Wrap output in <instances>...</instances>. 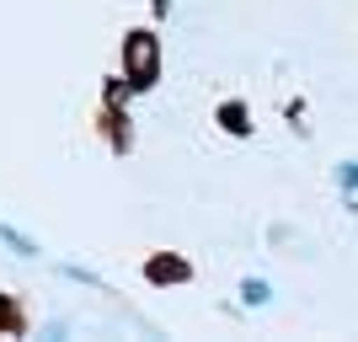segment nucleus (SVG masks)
Returning a JSON list of instances; mask_svg holds the SVG:
<instances>
[{
	"mask_svg": "<svg viewBox=\"0 0 358 342\" xmlns=\"http://www.w3.org/2000/svg\"><path fill=\"white\" fill-rule=\"evenodd\" d=\"M155 75H161V38L155 32H129L123 38V80L134 91L155 86Z\"/></svg>",
	"mask_w": 358,
	"mask_h": 342,
	"instance_id": "nucleus-1",
	"label": "nucleus"
},
{
	"mask_svg": "<svg viewBox=\"0 0 358 342\" xmlns=\"http://www.w3.org/2000/svg\"><path fill=\"white\" fill-rule=\"evenodd\" d=\"M268 299H273L268 278H246V283H241V305H268Z\"/></svg>",
	"mask_w": 358,
	"mask_h": 342,
	"instance_id": "nucleus-2",
	"label": "nucleus"
},
{
	"mask_svg": "<svg viewBox=\"0 0 358 342\" xmlns=\"http://www.w3.org/2000/svg\"><path fill=\"white\" fill-rule=\"evenodd\" d=\"M220 118H224V129H230V134H246V129H252V123H246V113H241V102H224Z\"/></svg>",
	"mask_w": 358,
	"mask_h": 342,
	"instance_id": "nucleus-3",
	"label": "nucleus"
},
{
	"mask_svg": "<svg viewBox=\"0 0 358 342\" xmlns=\"http://www.w3.org/2000/svg\"><path fill=\"white\" fill-rule=\"evenodd\" d=\"M0 241H6V246H11V252H16V257H38V246H32V241H27V236H16L11 225H0Z\"/></svg>",
	"mask_w": 358,
	"mask_h": 342,
	"instance_id": "nucleus-4",
	"label": "nucleus"
},
{
	"mask_svg": "<svg viewBox=\"0 0 358 342\" xmlns=\"http://www.w3.org/2000/svg\"><path fill=\"white\" fill-rule=\"evenodd\" d=\"M150 278H187V262H150Z\"/></svg>",
	"mask_w": 358,
	"mask_h": 342,
	"instance_id": "nucleus-5",
	"label": "nucleus"
},
{
	"mask_svg": "<svg viewBox=\"0 0 358 342\" xmlns=\"http://www.w3.org/2000/svg\"><path fill=\"white\" fill-rule=\"evenodd\" d=\"M337 182H343L348 193H358V161H343V166H337Z\"/></svg>",
	"mask_w": 358,
	"mask_h": 342,
	"instance_id": "nucleus-6",
	"label": "nucleus"
},
{
	"mask_svg": "<svg viewBox=\"0 0 358 342\" xmlns=\"http://www.w3.org/2000/svg\"><path fill=\"white\" fill-rule=\"evenodd\" d=\"M0 332H16V311H11V294H0Z\"/></svg>",
	"mask_w": 358,
	"mask_h": 342,
	"instance_id": "nucleus-7",
	"label": "nucleus"
}]
</instances>
